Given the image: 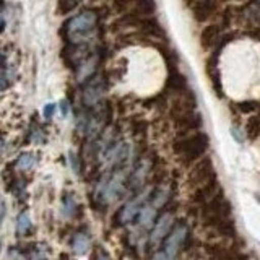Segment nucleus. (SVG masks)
I'll return each mask as SVG.
<instances>
[{
  "label": "nucleus",
  "instance_id": "nucleus-1",
  "mask_svg": "<svg viewBox=\"0 0 260 260\" xmlns=\"http://www.w3.org/2000/svg\"><path fill=\"white\" fill-rule=\"evenodd\" d=\"M210 146V138L203 132H195L192 135H182L174 140L173 151L176 156L181 158L184 165H192L195 161H200V156L205 154Z\"/></svg>",
  "mask_w": 260,
  "mask_h": 260
},
{
  "label": "nucleus",
  "instance_id": "nucleus-2",
  "mask_svg": "<svg viewBox=\"0 0 260 260\" xmlns=\"http://www.w3.org/2000/svg\"><path fill=\"white\" fill-rule=\"evenodd\" d=\"M96 23H98V13L93 10H85L80 15L73 16L67 23V26H65L70 44L78 46L83 41H88L96 28Z\"/></svg>",
  "mask_w": 260,
  "mask_h": 260
},
{
  "label": "nucleus",
  "instance_id": "nucleus-3",
  "mask_svg": "<svg viewBox=\"0 0 260 260\" xmlns=\"http://www.w3.org/2000/svg\"><path fill=\"white\" fill-rule=\"evenodd\" d=\"M202 219L210 228H216L231 218V203L224 197L223 190L218 192L205 207H202Z\"/></svg>",
  "mask_w": 260,
  "mask_h": 260
},
{
  "label": "nucleus",
  "instance_id": "nucleus-4",
  "mask_svg": "<svg viewBox=\"0 0 260 260\" xmlns=\"http://www.w3.org/2000/svg\"><path fill=\"white\" fill-rule=\"evenodd\" d=\"M187 241H189V230H187L185 223L174 224L173 231L162 242V250L158 252L153 260H173L185 247Z\"/></svg>",
  "mask_w": 260,
  "mask_h": 260
},
{
  "label": "nucleus",
  "instance_id": "nucleus-5",
  "mask_svg": "<svg viewBox=\"0 0 260 260\" xmlns=\"http://www.w3.org/2000/svg\"><path fill=\"white\" fill-rule=\"evenodd\" d=\"M213 179H216L215 166H213V162H211V159L207 156V158L195 162V166L190 169L189 179H187V181H189L190 187H195V190H197L200 187L211 182Z\"/></svg>",
  "mask_w": 260,
  "mask_h": 260
},
{
  "label": "nucleus",
  "instance_id": "nucleus-6",
  "mask_svg": "<svg viewBox=\"0 0 260 260\" xmlns=\"http://www.w3.org/2000/svg\"><path fill=\"white\" fill-rule=\"evenodd\" d=\"M104 89L106 85L101 80V77L94 75L93 78H89L86 83L83 85V91H81V101L86 108H94L98 106L104 98Z\"/></svg>",
  "mask_w": 260,
  "mask_h": 260
},
{
  "label": "nucleus",
  "instance_id": "nucleus-7",
  "mask_svg": "<svg viewBox=\"0 0 260 260\" xmlns=\"http://www.w3.org/2000/svg\"><path fill=\"white\" fill-rule=\"evenodd\" d=\"M148 193H150V189H145L142 193H138L137 197L128 200L125 205L119 210V213L116 215V219L119 221L117 224H127L128 221H132L137 215H140L142 208L145 207L143 203H145L146 197H148Z\"/></svg>",
  "mask_w": 260,
  "mask_h": 260
},
{
  "label": "nucleus",
  "instance_id": "nucleus-8",
  "mask_svg": "<svg viewBox=\"0 0 260 260\" xmlns=\"http://www.w3.org/2000/svg\"><path fill=\"white\" fill-rule=\"evenodd\" d=\"M174 228V215L171 211H165L162 215L156 218V224H154L153 231L150 234V246H158L161 241H165L169 233Z\"/></svg>",
  "mask_w": 260,
  "mask_h": 260
},
{
  "label": "nucleus",
  "instance_id": "nucleus-9",
  "mask_svg": "<svg viewBox=\"0 0 260 260\" xmlns=\"http://www.w3.org/2000/svg\"><path fill=\"white\" fill-rule=\"evenodd\" d=\"M150 166H151V162L148 158H142L137 162L135 168L132 169V173H130V179H128L130 190L142 189L145 181H146V176H148V173H150Z\"/></svg>",
  "mask_w": 260,
  "mask_h": 260
},
{
  "label": "nucleus",
  "instance_id": "nucleus-10",
  "mask_svg": "<svg viewBox=\"0 0 260 260\" xmlns=\"http://www.w3.org/2000/svg\"><path fill=\"white\" fill-rule=\"evenodd\" d=\"M166 89H169V93H179V96L192 94L185 77L177 69L169 70V75H168L166 85H165V91H166Z\"/></svg>",
  "mask_w": 260,
  "mask_h": 260
},
{
  "label": "nucleus",
  "instance_id": "nucleus-11",
  "mask_svg": "<svg viewBox=\"0 0 260 260\" xmlns=\"http://www.w3.org/2000/svg\"><path fill=\"white\" fill-rule=\"evenodd\" d=\"M189 8H190L192 16L195 18V21L205 23L216 13L218 4H215V2H190Z\"/></svg>",
  "mask_w": 260,
  "mask_h": 260
},
{
  "label": "nucleus",
  "instance_id": "nucleus-12",
  "mask_svg": "<svg viewBox=\"0 0 260 260\" xmlns=\"http://www.w3.org/2000/svg\"><path fill=\"white\" fill-rule=\"evenodd\" d=\"M223 26L221 24H208V26L203 28L202 35H200V44L203 49H210V47H216L219 39L223 38Z\"/></svg>",
  "mask_w": 260,
  "mask_h": 260
},
{
  "label": "nucleus",
  "instance_id": "nucleus-13",
  "mask_svg": "<svg viewBox=\"0 0 260 260\" xmlns=\"http://www.w3.org/2000/svg\"><path fill=\"white\" fill-rule=\"evenodd\" d=\"M218 192H221V190H219L218 181H216V179H213L211 182H208L207 185H203V187H200V189H197V190L193 192V195H192V202H193V203H197V205L205 207L207 203H208L211 199H213Z\"/></svg>",
  "mask_w": 260,
  "mask_h": 260
},
{
  "label": "nucleus",
  "instance_id": "nucleus-14",
  "mask_svg": "<svg viewBox=\"0 0 260 260\" xmlns=\"http://www.w3.org/2000/svg\"><path fill=\"white\" fill-rule=\"evenodd\" d=\"M207 254L211 260H239L242 257L233 247L219 246V244H210V246H207Z\"/></svg>",
  "mask_w": 260,
  "mask_h": 260
},
{
  "label": "nucleus",
  "instance_id": "nucleus-15",
  "mask_svg": "<svg viewBox=\"0 0 260 260\" xmlns=\"http://www.w3.org/2000/svg\"><path fill=\"white\" fill-rule=\"evenodd\" d=\"M202 124H203V120L200 117V114L193 112V114H190V116H185L182 119L176 120L174 127L177 128L179 134L185 135L187 132H192V130H199L202 127Z\"/></svg>",
  "mask_w": 260,
  "mask_h": 260
},
{
  "label": "nucleus",
  "instance_id": "nucleus-16",
  "mask_svg": "<svg viewBox=\"0 0 260 260\" xmlns=\"http://www.w3.org/2000/svg\"><path fill=\"white\" fill-rule=\"evenodd\" d=\"M89 246H91V242H89V238L83 233H77L75 238L72 241V247H73V252L78 255H83L88 252Z\"/></svg>",
  "mask_w": 260,
  "mask_h": 260
},
{
  "label": "nucleus",
  "instance_id": "nucleus-17",
  "mask_svg": "<svg viewBox=\"0 0 260 260\" xmlns=\"http://www.w3.org/2000/svg\"><path fill=\"white\" fill-rule=\"evenodd\" d=\"M171 199V187L169 185H161L158 187L156 190H154V195H153V200H151V205L154 208H159L162 207L165 203Z\"/></svg>",
  "mask_w": 260,
  "mask_h": 260
},
{
  "label": "nucleus",
  "instance_id": "nucleus-18",
  "mask_svg": "<svg viewBox=\"0 0 260 260\" xmlns=\"http://www.w3.org/2000/svg\"><path fill=\"white\" fill-rule=\"evenodd\" d=\"M154 218H156V208H154L151 203H146L140 211V218H138L140 221L138 223H140L142 228H148L154 221Z\"/></svg>",
  "mask_w": 260,
  "mask_h": 260
},
{
  "label": "nucleus",
  "instance_id": "nucleus-19",
  "mask_svg": "<svg viewBox=\"0 0 260 260\" xmlns=\"http://www.w3.org/2000/svg\"><path fill=\"white\" fill-rule=\"evenodd\" d=\"M246 135L254 140V138L260 137V116L255 117H249L247 124H246Z\"/></svg>",
  "mask_w": 260,
  "mask_h": 260
},
{
  "label": "nucleus",
  "instance_id": "nucleus-20",
  "mask_svg": "<svg viewBox=\"0 0 260 260\" xmlns=\"http://www.w3.org/2000/svg\"><path fill=\"white\" fill-rule=\"evenodd\" d=\"M216 233L219 236H224V238H236V234H238V231H236V224H234V221L231 218L219 224L216 228Z\"/></svg>",
  "mask_w": 260,
  "mask_h": 260
},
{
  "label": "nucleus",
  "instance_id": "nucleus-21",
  "mask_svg": "<svg viewBox=\"0 0 260 260\" xmlns=\"http://www.w3.org/2000/svg\"><path fill=\"white\" fill-rule=\"evenodd\" d=\"M35 165H36V154H32V153H24L18 158V161H16V168L20 171H28Z\"/></svg>",
  "mask_w": 260,
  "mask_h": 260
},
{
  "label": "nucleus",
  "instance_id": "nucleus-22",
  "mask_svg": "<svg viewBox=\"0 0 260 260\" xmlns=\"http://www.w3.org/2000/svg\"><path fill=\"white\" fill-rule=\"evenodd\" d=\"M31 230V221H29V216L28 213H20L18 218H16V233L18 236H24L26 233H29Z\"/></svg>",
  "mask_w": 260,
  "mask_h": 260
},
{
  "label": "nucleus",
  "instance_id": "nucleus-23",
  "mask_svg": "<svg viewBox=\"0 0 260 260\" xmlns=\"http://www.w3.org/2000/svg\"><path fill=\"white\" fill-rule=\"evenodd\" d=\"M258 106H260V103H255V101H242V103H238L236 104V109H238L241 114H254V112H257L258 111Z\"/></svg>",
  "mask_w": 260,
  "mask_h": 260
},
{
  "label": "nucleus",
  "instance_id": "nucleus-24",
  "mask_svg": "<svg viewBox=\"0 0 260 260\" xmlns=\"http://www.w3.org/2000/svg\"><path fill=\"white\" fill-rule=\"evenodd\" d=\"M77 211V203L72 199L70 193H63V215L67 218H72Z\"/></svg>",
  "mask_w": 260,
  "mask_h": 260
},
{
  "label": "nucleus",
  "instance_id": "nucleus-25",
  "mask_svg": "<svg viewBox=\"0 0 260 260\" xmlns=\"http://www.w3.org/2000/svg\"><path fill=\"white\" fill-rule=\"evenodd\" d=\"M146 127H148V124H146L143 119H134L132 124H130V128H132V134L134 135H142V134H145Z\"/></svg>",
  "mask_w": 260,
  "mask_h": 260
},
{
  "label": "nucleus",
  "instance_id": "nucleus-26",
  "mask_svg": "<svg viewBox=\"0 0 260 260\" xmlns=\"http://www.w3.org/2000/svg\"><path fill=\"white\" fill-rule=\"evenodd\" d=\"M54 111H55V104H52V103L46 104V108H44V117L46 119H51L54 116Z\"/></svg>",
  "mask_w": 260,
  "mask_h": 260
},
{
  "label": "nucleus",
  "instance_id": "nucleus-27",
  "mask_svg": "<svg viewBox=\"0 0 260 260\" xmlns=\"http://www.w3.org/2000/svg\"><path fill=\"white\" fill-rule=\"evenodd\" d=\"M31 260H46V254H44V250L38 247V249H36V250L31 254Z\"/></svg>",
  "mask_w": 260,
  "mask_h": 260
},
{
  "label": "nucleus",
  "instance_id": "nucleus-28",
  "mask_svg": "<svg viewBox=\"0 0 260 260\" xmlns=\"http://www.w3.org/2000/svg\"><path fill=\"white\" fill-rule=\"evenodd\" d=\"M78 4H75V2H73V4H69V2H60L59 4V10H62L63 13H67V12H70L72 10V8H75Z\"/></svg>",
  "mask_w": 260,
  "mask_h": 260
},
{
  "label": "nucleus",
  "instance_id": "nucleus-29",
  "mask_svg": "<svg viewBox=\"0 0 260 260\" xmlns=\"http://www.w3.org/2000/svg\"><path fill=\"white\" fill-rule=\"evenodd\" d=\"M94 260H111V257L108 255V252L103 249H98L94 254Z\"/></svg>",
  "mask_w": 260,
  "mask_h": 260
},
{
  "label": "nucleus",
  "instance_id": "nucleus-30",
  "mask_svg": "<svg viewBox=\"0 0 260 260\" xmlns=\"http://www.w3.org/2000/svg\"><path fill=\"white\" fill-rule=\"evenodd\" d=\"M62 114L63 116H67L69 114V103L67 101H62Z\"/></svg>",
  "mask_w": 260,
  "mask_h": 260
},
{
  "label": "nucleus",
  "instance_id": "nucleus-31",
  "mask_svg": "<svg viewBox=\"0 0 260 260\" xmlns=\"http://www.w3.org/2000/svg\"><path fill=\"white\" fill-rule=\"evenodd\" d=\"M258 116H260V106H258Z\"/></svg>",
  "mask_w": 260,
  "mask_h": 260
}]
</instances>
